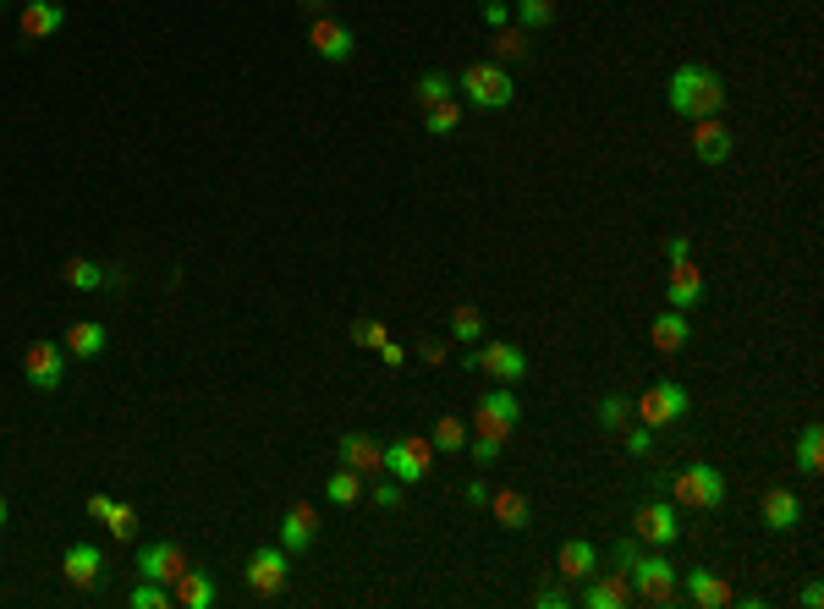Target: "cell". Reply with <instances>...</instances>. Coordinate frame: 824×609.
Segmentation results:
<instances>
[{
    "label": "cell",
    "mask_w": 824,
    "mask_h": 609,
    "mask_svg": "<svg viewBox=\"0 0 824 609\" xmlns=\"http://www.w3.org/2000/svg\"><path fill=\"white\" fill-rule=\"evenodd\" d=\"M67 357H83V362H93V357H105V347H110V330L105 325H93V319H78L72 330H67Z\"/></svg>",
    "instance_id": "cell-24"
},
{
    "label": "cell",
    "mask_w": 824,
    "mask_h": 609,
    "mask_svg": "<svg viewBox=\"0 0 824 609\" xmlns=\"http://www.w3.org/2000/svg\"><path fill=\"white\" fill-rule=\"evenodd\" d=\"M687 407H693V396H687V385H676V379L648 385L638 401H633V412H638L643 429H671V423L687 418Z\"/></svg>",
    "instance_id": "cell-6"
},
{
    "label": "cell",
    "mask_w": 824,
    "mask_h": 609,
    "mask_svg": "<svg viewBox=\"0 0 824 609\" xmlns=\"http://www.w3.org/2000/svg\"><path fill=\"white\" fill-rule=\"evenodd\" d=\"M0 6H6V0H0Z\"/></svg>",
    "instance_id": "cell-54"
},
{
    "label": "cell",
    "mask_w": 824,
    "mask_h": 609,
    "mask_svg": "<svg viewBox=\"0 0 824 609\" xmlns=\"http://www.w3.org/2000/svg\"><path fill=\"white\" fill-rule=\"evenodd\" d=\"M67 286L72 291H99V286H110V269L93 259H72L67 263Z\"/></svg>",
    "instance_id": "cell-33"
},
{
    "label": "cell",
    "mask_w": 824,
    "mask_h": 609,
    "mask_svg": "<svg viewBox=\"0 0 824 609\" xmlns=\"http://www.w3.org/2000/svg\"><path fill=\"white\" fill-rule=\"evenodd\" d=\"M374 506H379V511H396V506H401V483H379V489H374Z\"/></svg>",
    "instance_id": "cell-43"
},
{
    "label": "cell",
    "mask_w": 824,
    "mask_h": 609,
    "mask_svg": "<svg viewBox=\"0 0 824 609\" xmlns=\"http://www.w3.org/2000/svg\"><path fill=\"white\" fill-rule=\"evenodd\" d=\"M435 445H440V456H457V450H467V423H461L457 412H446V418L435 423Z\"/></svg>",
    "instance_id": "cell-36"
},
{
    "label": "cell",
    "mask_w": 824,
    "mask_h": 609,
    "mask_svg": "<svg viewBox=\"0 0 824 609\" xmlns=\"http://www.w3.org/2000/svg\"><path fill=\"white\" fill-rule=\"evenodd\" d=\"M682 599H687V605H709V609L736 605L732 588H726L715 571H704V566H698V571H687V588H682Z\"/></svg>",
    "instance_id": "cell-23"
},
{
    "label": "cell",
    "mask_w": 824,
    "mask_h": 609,
    "mask_svg": "<svg viewBox=\"0 0 824 609\" xmlns=\"http://www.w3.org/2000/svg\"><path fill=\"white\" fill-rule=\"evenodd\" d=\"M473 373H489V379H500V385H523L528 379V351L512 347V341H478V347L461 357Z\"/></svg>",
    "instance_id": "cell-7"
},
{
    "label": "cell",
    "mask_w": 824,
    "mask_h": 609,
    "mask_svg": "<svg viewBox=\"0 0 824 609\" xmlns=\"http://www.w3.org/2000/svg\"><path fill=\"white\" fill-rule=\"evenodd\" d=\"M627 582H633V599L643 605H676L682 593H676V566L665 560V549H648V555H633V566H627Z\"/></svg>",
    "instance_id": "cell-2"
},
{
    "label": "cell",
    "mask_w": 824,
    "mask_h": 609,
    "mask_svg": "<svg viewBox=\"0 0 824 609\" xmlns=\"http://www.w3.org/2000/svg\"><path fill=\"white\" fill-rule=\"evenodd\" d=\"M325 6H330V0H302V11H308V17H325Z\"/></svg>",
    "instance_id": "cell-52"
},
{
    "label": "cell",
    "mask_w": 824,
    "mask_h": 609,
    "mask_svg": "<svg viewBox=\"0 0 824 609\" xmlns=\"http://www.w3.org/2000/svg\"><path fill=\"white\" fill-rule=\"evenodd\" d=\"M341 467H353V472H364V478H374V472H385V445L374 435H341Z\"/></svg>",
    "instance_id": "cell-21"
},
{
    "label": "cell",
    "mask_w": 824,
    "mask_h": 609,
    "mask_svg": "<svg viewBox=\"0 0 824 609\" xmlns=\"http://www.w3.org/2000/svg\"><path fill=\"white\" fill-rule=\"evenodd\" d=\"M648 341H654V351H659V357H682V351H687V341H693V319H687L682 308H665V313L648 325Z\"/></svg>",
    "instance_id": "cell-14"
},
{
    "label": "cell",
    "mask_w": 824,
    "mask_h": 609,
    "mask_svg": "<svg viewBox=\"0 0 824 609\" xmlns=\"http://www.w3.org/2000/svg\"><path fill=\"white\" fill-rule=\"evenodd\" d=\"M517 423H523V401H517L512 385H495L489 396H478V412H473V435L478 439L506 445V439L517 435Z\"/></svg>",
    "instance_id": "cell-4"
},
{
    "label": "cell",
    "mask_w": 824,
    "mask_h": 609,
    "mask_svg": "<svg viewBox=\"0 0 824 609\" xmlns=\"http://www.w3.org/2000/svg\"><path fill=\"white\" fill-rule=\"evenodd\" d=\"M665 259H671V263H676V259H693V242H687V237L676 231V237L665 242Z\"/></svg>",
    "instance_id": "cell-47"
},
{
    "label": "cell",
    "mask_w": 824,
    "mask_h": 609,
    "mask_svg": "<svg viewBox=\"0 0 824 609\" xmlns=\"http://www.w3.org/2000/svg\"><path fill=\"white\" fill-rule=\"evenodd\" d=\"M319 543V517H314V506H291L286 517H280V549L286 555H302V549H314Z\"/></svg>",
    "instance_id": "cell-20"
},
{
    "label": "cell",
    "mask_w": 824,
    "mask_h": 609,
    "mask_svg": "<svg viewBox=\"0 0 824 609\" xmlns=\"http://www.w3.org/2000/svg\"><path fill=\"white\" fill-rule=\"evenodd\" d=\"M803 605H808V609L824 605V588H820V582H808V588H803Z\"/></svg>",
    "instance_id": "cell-51"
},
{
    "label": "cell",
    "mask_w": 824,
    "mask_h": 609,
    "mask_svg": "<svg viewBox=\"0 0 824 609\" xmlns=\"http://www.w3.org/2000/svg\"><path fill=\"white\" fill-rule=\"evenodd\" d=\"M6 517H11V511H6V500H0V527H6Z\"/></svg>",
    "instance_id": "cell-53"
},
{
    "label": "cell",
    "mask_w": 824,
    "mask_h": 609,
    "mask_svg": "<svg viewBox=\"0 0 824 609\" xmlns=\"http://www.w3.org/2000/svg\"><path fill=\"white\" fill-rule=\"evenodd\" d=\"M105 522H110V538H121V543H127V538L138 532V511H132V506H116Z\"/></svg>",
    "instance_id": "cell-39"
},
{
    "label": "cell",
    "mask_w": 824,
    "mask_h": 609,
    "mask_svg": "<svg viewBox=\"0 0 824 609\" xmlns=\"http://www.w3.org/2000/svg\"><path fill=\"white\" fill-rule=\"evenodd\" d=\"M534 605H539V609H566V605H572V593H566V588H539V593H534Z\"/></svg>",
    "instance_id": "cell-42"
},
{
    "label": "cell",
    "mask_w": 824,
    "mask_h": 609,
    "mask_svg": "<svg viewBox=\"0 0 824 609\" xmlns=\"http://www.w3.org/2000/svg\"><path fill=\"white\" fill-rule=\"evenodd\" d=\"M512 22L528 28V33H539V28L555 22V0H517V6H512Z\"/></svg>",
    "instance_id": "cell-34"
},
{
    "label": "cell",
    "mask_w": 824,
    "mask_h": 609,
    "mask_svg": "<svg viewBox=\"0 0 824 609\" xmlns=\"http://www.w3.org/2000/svg\"><path fill=\"white\" fill-rule=\"evenodd\" d=\"M182 571H187V555L177 549V543H143V549H138V577L177 588V577H182Z\"/></svg>",
    "instance_id": "cell-13"
},
{
    "label": "cell",
    "mask_w": 824,
    "mask_h": 609,
    "mask_svg": "<svg viewBox=\"0 0 824 609\" xmlns=\"http://www.w3.org/2000/svg\"><path fill=\"white\" fill-rule=\"evenodd\" d=\"M451 336H457L461 347H478V341H484V308L457 302V308H451Z\"/></svg>",
    "instance_id": "cell-30"
},
{
    "label": "cell",
    "mask_w": 824,
    "mask_h": 609,
    "mask_svg": "<svg viewBox=\"0 0 824 609\" xmlns=\"http://www.w3.org/2000/svg\"><path fill=\"white\" fill-rule=\"evenodd\" d=\"M478 17H484V28H506V22H512V6H506V0H484Z\"/></svg>",
    "instance_id": "cell-41"
},
{
    "label": "cell",
    "mask_w": 824,
    "mask_h": 609,
    "mask_svg": "<svg viewBox=\"0 0 824 609\" xmlns=\"http://www.w3.org/2000/svg\"><path fill=\"white\" fill-rule=\"evenodd\" d=\"M665 99H671L676 116L704 121V116H721V110H726V83H721V72H709V67H676Z\"/></svg>",
    "instance_id": "cell-1"
},
{
    "label": "cell",
    "mask_w": 824,
    "mask_h": 609,
    "mask_svg": "<svg viewBox=\"0 0 824 609\" xmlns=\"http://www.w3.org/2000/svg\"><path fill=\"white\" fill-rule=\"evenodd\" d=\"M418 357H424L429 368H440V362H446V347H440V341H424V347H418Z\"/></svg>",
    "instance_id": "cell-49"
},
{
    "label": "cell",
    "mask_w": 824,
    "mask_h": 609,
    "mask_svg": "<svg viewBox=\"0 0 824 609\" xmlns=\"http://www.w3.org/2000/svg\"><path fill=\"white\" fill-rule=\"evenodd\" d=\"M489 511H495V522L506 527V532H523V527L534 522V506H528L523 489H500V495L489 500Z\"/></svg>",
    "instance_id": "cell-26"
},
{
    "label": "cell",
    "mask_w": 824,
    "mask_h": 609,
    "mask_svg": "<svg viewBox=\"0 0 824 609\" xmlns=\"http://www.w3.org/2000/svg\"><path fill=\"white\" fill-rule=\"evenodd\" d=\"M633 555H638V538H616V555H610V560H616V571H627V566H633Z\"/></svg>",
    "instance_id": "cell-44"
},
{
    "label": "cell",
    "mask_w": 824,
    "mask_h": 609,
    "mask_svg": "<svg viewBox=\"0 0 824 609\" xmlns=\"http://www.w3.org/2000/svg\"><path fill=\"white\" fill-rule=\"evenodd\" d=\"M110 511H116V500H110V495H89V517H93V522H105Z\"/></svg>",
    "instance_id": "cell-48"
},
{
    "label": "cell",
    "mask_w": 824,
    "mask_h": 609,
    "mask_svg": "<svg viewBox=\"0 0 824 609\" xmlns=\"http://www.w3.org/2000/svg\"><path fill=\"white\" fill-rule=\"evenodd\" d=\"M435 467V439H418V435H401L385 445V472L396 483H424Z\"/></svg>",
    "instance_id": "cell-8"
},
{
    "label": "cell",
    "mask_w": 824,
    "mask_h": 609,
    "mask_svg": "<svg viewBox=\"0 0 824 609\" xmlns=\"http://www.w3.org/2000/svg\"><path fill=\"white\" fill-rule=\"evenodd\" d=\"M555 566H560V577H566V582H588V577L599 571V549H594L588 538H566V543H560V555H555Z\"/></svg>",
    "instance_id": "cell-22"
},
{
    "label": "cell",
    "mask_w": 824,
    "mask_h": 609,
    "mask_svg": "<svg viewBox=\"0 0 824 609\" xmlns=\"http://www.w3.org/2000/svg\"><path fill=\"white\" fill-rule=\"evenodd\" d=\"M325 500H330V506H358V500H364V472H353V467L330 472V478H325Z\"/></svg>",
    "instance_id": "cell-28"
},
{
    "label": "cell",
    "mask_w": 824,
    "mask_h": 609,
    "mask_svg": "<svg viewBox=\"0 0 824 609\" xmlns=\"http://www.w3.org/2000/svg\"><path fill=\"white\" fill-rule=\"evenodd\" d=\"M61 373H67V347L33 341V347L22 351V379H28L39 396H56V390H61Z\"/></svg>",
    "instance_id": "cell-9"
},
{
    "label": "cell",
    "mask_w": 824,
    "mask_h": 609,
    "mask_svg": "<svg viewBox=\"0 0 824 609\" xmlns=\"http://www.w3.org/2000/svg\"><path fill=\"white\" fill-rule=\"evenodd\" d=\"M671 495H676L682 506H693V511H721V506H726V478H721V467L693 461V467H682V472L671 478Z\"/></svg>",
    "instance_id": "cell-5"
},
{
    "label": "cell",
    "mask_w": 824,
    "mask_h": 609,
    "mask_svg": "<svg viewBox=\"0 0 824 609\" xmlns=\"http://www.w3.org/2000/svg\"><path fill=\"white\" fill-rule=\"evenodd\" d=\"M171 593H177V605H182V609H215V577L187 566L182 577H177V588H171Z\"/></svg>",
    "instance_id": "cell-27"
},
{
    "label": "cell",
    "mask_w": 824,
    "mask_h": 609,
    "mask_svg": "<svg viewBox=\"0 0 824 609\" xmlns=\"http://www.w3.org/2000/svg\"><path fill=\"white\" fill-rule=\"evenodd\" d=\"M457 88L467 93L473 110H506V104L517 99V83H512V72H506L500 61H473L457 78Z\"/></svg>",
    "instance_id": "cell-3"
},
{
    "label": "cell",
    "mask_w": 824,
    "mask_h": 609,
    "mask_svg": "<svg viewBox=\"0 0 824 609\" xmlns=\"http://www.w3.org/2000/svg\"><path fill=\"white\" fill-rule=\"evenodd\" d=\"M413 93H418L424 110H429V104H446V99L457 93V78H451V72H424V78L413 83Z\"/></svg>",
    "instance_id": "cell-32"
},
{
    "label": "cell",
    "mask_w": 824,
    "mask_h": 609,
    "mask_svg": "<svg viewBox=\"0 0 824 609\" xmlns=\"http://www.w3.org/2000/svg\"><path fill=\"white\" fill-rule=\"evenodd\" d=\"M797 522H803V500L792 489H770L764 495V527L770 532H792Z\"/></svg>",
    "instance_id": "cell-25"
},
{
    "label": "cell",
    "mask_w": 824,
    "mask_h": 609,
    "mask_svg": "<svg viewBox=\"0 0 824 609\" xmlns=\"http://www.w3.org/2000/svg\"><path fill=\"white\" fill-rule=\"evenodd\" d=\"M693 154H698L704 166H726V160H732V132H726L721 116L693 121Z\"/></svg>",
    "instance_id": "cell-16"
},
{
    "label": "cell",
    "mask_w": 824,
    "mask_h": 609,
    "mask_svg": "<svg viewBox=\"0 0 824 609\" xmlns=\"http://www.w3.org/2000/svg\"><path fill=\"white\" fill-rule=\"evenodd\" d=\"M457 127H461V104H457V99H446V104H429V110H424V132L451 138Z\"/></svg>",
    "instance_id": "cell-35"
},
{
    "label": "cell",
    "mask_w": 824,
    "mask_h": 609,
    "mask_svg": "<svg viewBox=\"0 0 824 609\" xmlns=\"http://www.w3.org/2000/svg\"><path fill=\"white\" fill-rule=\"evenodd\" d=\"M495 56H500V61H528V56H534V44H528V28H517V22L495 28Z\"/></svg>",
    "instance_id": "cell-31"
},
{
    "label": "cell",
    "mask_w": 824,
    "mask_h": 609,
    "mask_svg": "<svg viewBox=\"0 0 824 609\" xmlns=\"http://www.w3.org/2000/svg\"><path fill=\"white\" fill-rule=\"evenodd\" d=\"M633 538L648 543V549H671V543L682 538L676 506H665V500H643L638 511H633Z\"/></svg>",
    "instance_id": "cell-10"
},
{
    "label": "cell",
    "mask_w": 824,
    "mask_h": 609,
    "mask_svg": "<svg viewBox=\"0 0 824 609\" xmlns=\"http://www.w3.org/2000/svg\"><path fill=\"white\" fill-rule=\"evenodd\" d=\"M461 500H467V506L478 511V506H484V483H467V489H461Z\"/></svg>",
    "instance_id": "cell-50"
},
{
    "label": "cell",
    "mask_w": 824,
    "mask_h": 609,
    "mask_svg": "<svg viewBox=\"0 0 824 609\" xmlns=\"http://www.w3.org/2000/svg\"><path fill=\"white\" fill-rule=\"evenodd\" d=\"M665 302H671V308H682V313L704 302V269H698L693 259H676V263H671V280H665Z\"/></svg>",
    "instance_id": "cell-15"
},
{
    "label": "cell",
    "mask_w": 824,
    "mask_h": 609,
    "mask_svg": "<svg viewBox=\"0 0 824 609\" xmlns=\"http://www.w3.org/2000/svg\"><path fill=\"white\" fill-rule=\"evenodd\" d=\"M308 50L319 56V61H353V50H358V39H353V28L347 22H336V17H314L308 22Z\"/></svg>",
    "instance_id": "cell-12"
},
{
    "label": "cell",
    "mask_w": 824,
    "mask_h": 609,
    "mask_svg": "<svg viewBox=\"0 0 824 609\" xmlns=\"http://www.w3.org/2000/svg\"><path fill=\"white\" fill-rule=\"evenodd\" d=\"M820 467H824V429L808 423V429L797 435V472H803V478H820Z\"/></svg>",
    "instance_id": "cell-29"
},
{
    "label": "cell",
    "mask_w": 824,
    "mask_h": 609,
    "mask_svg": "<svg viewBox=\"0 0 824 609\" xmlns=\"http://www.w3.org/2000/svg\"><path fill=\"white\" fill-rule=\"evenodd\" d=\"M127 605H132V609H171V605H177V593H171L166 582H149V577H143V582L132 588V599H127Z\"/></svg>",
    "instance_id": "cell-37"
},
{
    "label": "cell",
    "mask_w": 824,
    "mask_h": 609,
    "mask_svg": "<svg viewBox=\"0 0 824 609\" xmlns=\"http://www.w3.org/2000/svg\"><path fill=\"white\" fill-rule=\"evenodd\" d=\"M374 351H379V362H385V368H401V362H407V351L396 347L390 336H385V341H379V347H374Z\"/></svg>",
    "instance_id": "cell-45"
},
{
    "label": "cell",
    "mask_w": 824,
    "mask_h": 609,
    "mask_svg": "<svg viewBox=\"0 0 824 609\" xmlns=\"http://www.w3.org/2000/svg\"><path fill=\"white\" fill-rule=\"evenodd\" d=\"M61 571H67L72 588H99V577H105V549H99V543H72V549L61 555Z\"/></svg>",
    "instance_id": "cell-17"
},
{
    "label": "cell",
    "mask_w": 824,
    "mask_h": 609,
    "mask_svg": "<svg viewBox=\"0 0 824 609\" xmlns=\"http://www.w3.org/2000/svg\"><path fill=\"white\" fill-rule=\"evenodd\" d=\"M633 423V401L627 396H605L599 401V429H627Z\"/></svg>",
    "instance_id": "cell-38"
},
{
    "label": "cell",
    "mask_w": 824,
    "mask_h": 609,
    "mask_svg": "<svg viewBox=\"0 0 824 609\" xmlns=\"http://www.w3.org/2000/svg\"><path fill=\"white\" fill-rule=\"evenodd\" d=\"M627 450H633V456H648V450H654V429H633V435H627Z\"/></svg>",
    "instance_id": "cell-46"
},
{
    "label": "cell",
    "mask_w": 824,
    "mask_h": 609,
    "mask_svg": "<svg viewBox=\"0 0 824 609\" xmlns=\"http://www.w3.org/2000/svg\"><path fill=\"white\" fill-rule=\"evenodd\" d=\"M379 341H385V325H374V319L353 325V347H379Z\"/></svg>",
    "instance_id": "cell-40"
},
{
    "label": "cell",
    "mask_w": 824,
    "mask_h": 609,
    "mask_svg": "<svg viewBox=\"0 0 824 609\" xmlns=\"http://www.w3.org/2000/svg\"><path fill=\"white\" fill-rule=\"evenodd\" d=\"M583 605L588 609H622V605H633V582H627V571H610V577H588L583 582Z\"/></svg>",
    "instance_id": "cell-19"
},
{
    "label": "cell",
    "mask_w": 824,
    "mask_h": 609,
    "mask_svg": "<svg viewBox=\"0 0 824 609\" xmlns=\"http://www.w3.org/2000/svg\"><path fill=\"white\" fill-rule=\"evenodd\" d=\"M286 577H291V555H286L280 543H265V549L248 555V588H254L259 599H275V593L286 588Z\"/></svg>",
    "instance_id": "cell-11"
},
{
    "label": "cell",
    "mask_w": 824,
    "mask_h": 609,
    "mask_svg": "<svg viewBox=\"0 0 824 609\" xmlns=\"http://www.w3.org/2000/svg\"><path fill=\"white\" fill-rule=\"evenodd\" d=\"M17 28H22V39H50V33L67 28V6L61 0H28L22 17H17Z\"/></svg>",
    "instance_id": "cell-18"
}]
</instances>
